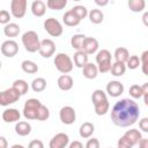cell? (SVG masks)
Wrapping results in <instances>:
<instances>
[{
  "label": "cell",
  "instance_id": "1",
  "mask_svg": "<svg viewBox=\"0 0 148 148\" xmlns=\"http://www.w3.org/2000/svg\"><path fill=\"white\" fill-rule=\"evenodd\" d=\"M140 117V108L134 99L121 98L111 109V120L118 127H130Z\"/></svg>",
  "mask_w": 148,
  "mask_h": 148
},
{
  "label": "cell",
  "instance_id": "2",
  "mask_svg": "<svg viewBox=\"0 0 148 148\" xmlns=\"http://www.w3.org/2000/svg\"><path fill=\"white\" fill-rule=\"evenodd\" d=\"M21 40H22V44H23L25 51H28L30 53H35L39 50L40 40H39V37H38L36 31H34V30L25 31L22 35Z\"/></svg>",
  "mask_w": 148,
  "mask_h": 148
},
{
  "label": "cell",
  "instance_id": "3",
  "mask_svg": "<svg viewBox=\"0 0 148 148\" xmlns=\"http://www.w3.org/2000/svg\"><path fill=\"white\" fill-rule=\"evenodd\" d=\"M53 62H54V65H56V68H57L60 73H62V74H68L69 72L73 71V67H74L72 58H71L68 54L62 53V52L56 54Z\"/></svg>",
  "mask_w": 148,
  "mask_h": 148
},
{
  "label": "cell",
  "instance_id": "4",
  "mask_svg": "<svg viewBox=\"0 0 148 148\" xmlns=\"http://www.w3.org/2000/svg\"><path fill=\"white\" fill-rule=\"evenodd\" d=\"M42 103L37 98H29L23 105V116L28 120H36L37 112Z\"/></svg>",
  "mask_w": 148,
  "mask_h": 148
},
{
  "label": "cell",
  "instance_id": "5",
  "mask_svg": "<svg viewBox=\"0 0 148 148\" xmlns=\"http://www.w3.org/2000/svg\"><path fill=\"white\" fill-rule=\"evenodd\" d=\"M44 29L52 37H59L64 32V28L61 23L54 17H49L44 21Z\"/></svg>",
  "mask_w": 148,
  "mask_h": 148
},
{
  "label": "cell",
  "instance_id": "6",
  "mask_svg": "<svg viewBox=\"0 0 148 148\" xmlns=\"http://www.w3.org/2000/svg\"><path fill=\"white\" fill-rule=\"evenodd\" d=\"M21 95L14 89V88H8L2 91H0V105L1 106H8L20 99Z\"/></svg>",
  "mask_w": 148,
  "mask_h": 148
},
{
  "label": "cell",
  "instance_id": "7",
  "mask_svg": "<svg viewBox=\"0 0 148 148\" xmlns=\"http://www.w3.org/2000/svg\"><path fill=\"white\" fill-rule=\"evenodd\" d=\"M59 118H60V121L62 124L72 125L76 120V112H75L74 108H72L69 105H65L59 111Z\"/></svg>",
  "mask_w": 148,
  "mask_h": 148
},
{
  "label": "cell",
  "instance_id": "8",
  "mask_svg": "<svg viewBox=\"0 0 148 148\" xmlns=\"http://www.w3.org/2000/svg\"><path fill=\"white\" fill-rule=\"evenodd\" d=\"M27 0H12L10 1V14L15 18H22L27 13Z\"/></svg>",
  "mask_w": 148,
  "mask_h": 148
},
{
  "label": "cell",
  "instance_id": "9",
  "mask_svg": "<svg viewBox=\"0 0 148 148\" xmlns=\"http://www.w3.org/2000/svg\"><path fill=\"white\" fill-rule=\"evenodd\" d=\"M1 53L7 58H13L18 52V44L13 39H7L1 44Z\"/></svg>",
  "mask_w": 148,
  "mask_h": 148
},
{
  "label": "cell",
  "instance_id": "10",
  "mask_svg": "<svg viewBox=\"0 0 148 148\" xmlns=\"http://www.w3.org/2000/svg\"><path fill=\"white\" fill-rule=\"evenodd\" d=\"M38 52L43 58H51L56 52L54 42L50 38H45V39L40 40V46H39Z\"/></svg>",
  "mask_w": 148,
  "mask_h": 148
},
{
  "label": "cell",
  "instance_id": "11",
  "mask_svg": "<svg viewBox=\"0 0 148 148\" xmlns=\"http://www.w3.org/2000/svg\"><path fill=\"white\" fill-rule=\"evenodd\" d=\"M69 143V136L66 134V133H57L51 140H50V143H49V147L50 148H66Z\"/></svg>",
  "mask_w": 148,
  "mask_h": 148
},
{
  "label": "cell",
  "instance_id": "12",
  "mask_svg": "<svg viewBox=\"0 0 148 148\" xmlns=\"http://www.w3.org/2000/svg\"><path fill=\"white\" fill-rule=\"evenodd\" d=\"M105 90H106L105 94H108L109 96H111V97H119L124 92V84L120 83L117 80H113V81H110L106 84Z\"/></svg>",
  "mask_w": 148,
  "mask_h": 148
},
{
  "label": "cell",
  "instance_id": "13",
  "mask_svg": "<svg viewBox=\"0 0 148 148\" xmlns=\"http://www.w3.org/2000/svg\"><path fill=\"white\" fill-rule=\"evenodd\" d=\"M98 40L94 37H86L84 40H83V44H82V49L81 51L84 52L87 56L89 54H94L97 50H98Z\"/></svg>",
  "mask_w": 148,
  "mask_h": 148
},
{
  "label": "cell",
  "instance_id": "14",
  "mask_svg": "<svg viewBox=\"0 0 148 148\" xmlns=\"http://www.w3.org/2000/svg\"><path fill=\"white\" fill-rule=\"evenodd\" d=\"M21 118V113L17 109L15 108H9V109H6L3 112H2V120L7 124H10V123H17Z\"/></svg>",
  "mask_w": 148,
  "mask_h": 148
},
{
  "label": "cell",
  "instance_id": "15",
  "mask_svg": "<svg viewBox=\"0 0 148 148\" xmlns=\"http://www.w3.org/2000/svg\"><path fill=\"white\" fill-rule=\"evenodd\" d=\"M57 84H58V88L62 91H68L73 88L74 86V81L72 79L71 75L68 74H62L58 77V81H57Z\"/></svg>",
  "mask_w": 148,
  "mask_h": 148
},
{
  "label": "cell",
  "instance_id": "16",
  "mask_svg": "<svg viewBox=\"0 0 148 148\" xmlns=\"http://www.w3.org/2000/svg\"><path fill=\"white\" fill-rule=\"evenodd\" d=\"M31 13L37 16V17H42L45 15V12H46V5L44 1L42 0H35L32 1L31 3Z\"/></svg>",
  "mask_w": 148,
  "mask_h": 148
},
{
  "label": "cell",
  "instance_id": "17",
  "mask_svg": "<svg viewBox=\"0 0 148 148\" xmlns=\"http://www.w3.org/2000/svg\"><path fill=\"white\" fill-rule=\"evenodd\" d=\"M94 132H95V126H94V124L90 123V121H84V123L80 126V128H79V134H80V136L83 138V139H89V138H91V135L94 134Z\"/></svg>",
  "mask_w": 148,
  "mask_h": 148
},
{
  "label": "cell",
  "instance_id": "18",
  "mask_svg": "<svg viewBox=\"0 0 148 148\" xmlns=\"http://www.w3.org/2000/svg\"><path fill=\"white\" fill-rule=\"evenodd\" d=\"M62 22H64L65 25H67V27H76V25L80 24L81 21H80L79 17L69 9V10L65 12V14L62 15Z\"/></svg>",
  "mask_w": 148,
  "mask_h": 148
},
{
  "label": "cell",
  "instance_id": "19",
  "mask_svg": "<svg viewBox=\"0 0 148 148\" xmlns=\"http://www.w3.org/2000/svg\"><path fill=\"white\" fill-rule=\"evenodd\" d=\"M15 133L20 136H27L31 133V125L28 121H17L15 125Z\"/></svg>",
  "mask_w": 148,
  "mask_h": 148
},
{
  "label": "cell",
  "instance_id": "20",
  "mask_svg": "<svg viewBox=\"0 0 148 148\" xmlns=\"http://www.w3.org/2000/svg\"><path fill=\"white\" fill-rule=\"evenodd\" d=\"M87 64H88V56L82 51H76L73 57V65L79 68H83Z\"/></svg>",
  "mask_w": 148,
  "mask_h": 148
},
{
  "label": "cell",
  "instance_id": "21",
  "mask_svg": "<svg viewBox=\"0 0 148 148\" xmlns=\"http://www.w3.org/2000/svg\"><path fill=\"white\" fill-rule=\"evenodd\" d=\"M113 57L116 59L117 62H121V64H126L127 59L130 58V52L126 47H117L114 50V53H113Z\"/></svg>",
  "mask_w": 148,
  "mask_h": 148
},
{
  "label": "cell",
  "instance_id": "22",
  "mask_svg": "<svg viewBox=\"0 0 148 148\" xmlns=\"http://www.w3.org/2000/svg\"><path fill=\"white\" fill-rule=\"evenodd\" d=\"M82 73H83V76L86 79H89V80H92L97 76L98 74V69H97V66L94 65L92 62H88L83 68H82Z\"/></svg>",
  "mask_w": 148,
  "mask_h": 148
},
{
  "label": "cell",
  "instance_id": "23",
  "mask_svg": "<svg viewBox=\"0 0 148 148\" xmlns=\"http://www.w3.org/2000/svg\"><path fill=\"white\" fill-rule=\"evenodd\" d=\"M20 31H21L20 25L17 23H14V22H9L3 28V34L7 37H16V36H18Z\"/></svg>",
  "mask_w": 148,
  "mask_h": 148
},
{
  "label": "cell",
  "instance_id": "24",
  "mask_svg": "<svg viewBox=\"0 0 148 148\" xmlns=\"http://www.w3.org/2000/svg\"><path fill=\"white\" fill-rule=\"evenodd\" d=\"M124 135L130 140V142H131L133 146L138 145V142L142 139V134H141V132H140L139 130H136V128L127 130V131L124 133Z\"/></svg>",
  "mask_w": 148,
  "mask_h": 148
},
{
  "label": "cell",
  "instance_id": "25",
  "mask_svg": "<svg viewBox=\"0 0 148 148\" xmlns=\"http://www.w3.org/2000/svg\"><path fill=\"white\" fill-rule=\"evenodd\" d=\"M94 109H95V113L97 116H104L108 113L109 109H110V103L108 101V98L97 102L96 104H94Z\"/></svg>",
  "mask_w": 148,
  "mask_h": 148
},
{
  "label": "cell",
  "instance_id": "26",
  "mask_svg": "<svg viewBox=\"0 0 148 148\" xmlns=\"http://www.w3.org/2000/svg\"><path fill=\"white\" fill-rule=\"evenodd\" d=\"M88 17H89V20H90L91 23L99 24L104 20V14H103V12L101 9L95 8V9H91L90 12H88Z\"/></svg>",
  "mask_w": 148,
  "mask_h": 148
},
{
  "label": "cell",
  "instance_id": "27",
  "mask_svg": "<svg viewBox=\"0 0 148 148\" xmlns=\"http://www.w3.org/2000/svg\"><path fill=\"white\" fill-rule=\"evenodd\" d=\"M21 68L27 74H35L38 72V65L32 60H23L21 62Z\"/></svg>",
  "mask_w": 148,
  "mask_h": 148
},
{
  "label": "cell",
  "instance_id": "28",
  "mask_svg": "<svg viewBox=\"0 0 148 148\" xmlns=\"http://www.w3.org/2000/svg\"><path fill=\"white\" fill-rule=\"evenodd\" d=\"M12 88H14V89L22 96V95H25V94L28 92V90H29V84L27 83V81H24V80H22V79H18V80H15V81L13 82Z\"/></svg>",
  "mask_w": 148,
  "mask_h": 148
},
{
  "label": "cell",
  "instance_id": "29",
  "mask_svg": "<svg viewBox=\"0 0 148 148\" xmlns=\"http://www.w3.org/2000/svg\"><path fill=\"white\" fill-rule=\"evenodd\" d=\"M127 6H128L130 10H132L133 13H140L145 9L146 1L145 0H130L127 2Z\"/></svg>",
  "mask_w": 148,
  "mask_h": 148
},
{
  "label": "cell",
  "instance_id": "30",
  "mask_svg": "<svg viewBox=\"0 0 148 148\" xmlns=\"http://www.w3.org/2000/svg\"><path fill=\"white\" fill-rule=\"evenodd\" d=\"M111 75L116 76V77H119V76H123L126 72V66L125 64H121V62H117L114 61L112 65H111Z\"/></svg>",
  "mask_w": 148,
  "mask_h": 148
},
{
  "label": "cell",
  "instance_id": "31",
  "mask_svg": "<svg viewBox=\"0 0 148 148\" xmlns=\"http://www.w3.org/2000/svg\"><path fill=\"white\" fill-rule=\"evenodd\" d=\"M96 62H97V65L111 62V52L109 50H105V49L98 51L96 54Z\"/></svg>",
  "mask_w": 148,
  "mask_h": 148
},
{
  "label": "cell",
  "instance_id": "32",
  "mask_svg": "<svg viewBox=\"0 0 148 148\" xmlns=\"http://www.w3.org/2000/svg\"><path fill=\"white\" fill-rule=\"evenodd\" d=\"M46 88V80L44 77H36L31 82V89L35 92H42Z\"/></svg>",
  "mask_w": 148,
  "mask_h": 148
},
{
  "label": "cell",
  "instance_id": "33",
  "mask_svg": "<svg viewBox=\"0 0 148 148\" xmlns=\"http://www.w3.org/2000/svg\"><path fill=\"white\" fill-rule=\"evenodd\" d=\"M46 7L49 9H53V10H61L66 7L67 5V0H47L45 2Z\"/></svg>",
  "mask_w": 148,
  "mask_h": 148
},
{
  "label": "cell",
  "instance_id": "34",
  "mask_svg": "<svg viewBox=\"0 0 148 148\" xmlns=\"http://www.w3.org/2000/svg\"><path fill=\"white\" fill-rule=\"evenodd\" d=\"M87 36L82 35V34H76V35H73L72 38H71V45L73 49H75L76 51H81L82 49V44H83V40Z\"/></svg>",
  "mask_w": 148,
  "mask_h": 148
},
{
  "label": "cell",
  "instance_id": "35",
  "mask_svg": "<svg viewBox=\"0 0 148 148\" xmlns=\"http://www.w3.org/2000/svg\"><path fill=\"white\" fill-rule=\"evenodd\" d=\"M71 10L79 17L80 21L83 20V18H86V17L88 16V9H87L84 6H82V5H76V6H74Z\"/></svg>",
  "mask_w": 148,
  "mask_h": 148
},
{
  "label": "cell",
  "instance_id": "36",
  "mask_svg": "<svg viewBox=\"0 0 148 148\" xmlns=\"http://www.w3.org/2000/svg\"><path fill=\"white\" fill-rule=\"evenodd\" d=\"M50 117V110L47 109V106L45 105H40L39 109H38V112H37V117H36V120H39V121H44V120H47Z\"/></svg>",
  "mask_w": 148,
  "mask_h": 148
},
{
  "label": "cell",
  "instance_id": "37",
  "mask_svg": "<svg viewBox=\"0 0 148 148\" xmlns=\"http://www.w3.org/2000/svg\"><path fill=\"white\" fill-rule=\"evenodd\" d=\"M128 94H130V96H131L132 98H134V99L141 98V97H142V89H141V86H139V84H133V86H131L130 89H128Z\"/></svg>",
  "mask_w": 148,
  "mask_h": 148
},
{
  "label": "cell",
  "instance_id": "38",
  "mask_svg": "<svg viewBox=\"0 0 148 148\" xmlns=\"http://www.w3.org/2000/svg\"><path fill=\"white\" fill-rule=\"evenodd\" d=\"M127 68L130 69H136L139 66H140V58L138 56H130V58L127 59L126 61V65H125Z\"/></svg>",
  "mask_w": 148,
  "mask_h": 148
},
{
  "label": "cell",
  "instance_id": "39",
  "mask_svg": "<svg viewBox=\"0 0 148 148\" xmlns=\"http://www.w3.org/2000/svg\"><path fill=\"white\" fill-rule=\"evenodd\" d=\"M105 98H108V97H106V94H105V91H103L102 89H96V90H94V92H92V95H91V102H92V104H96L97 102L103 101V99H105Z\"/></svg>",
  "mask_w": 148,
  "mask_h": 148
},
{
  "label": "cell",
  "instance_id": "40",
  "mask_svg": "<svg viewBox=\"0 0 148 148\" xmlns=\"http://www.w3.org/2000/svg\"><path fill=\"white\" fill-rule=\"evenodd\" d=\"M140 65H141L142 73L145 75H148V69H147V66H148V51H143L142 52L141 58H140Z\"/></svg>",
  "mask_w": 148,
  "mask_h": 148
},
{
  "label": "cell",
  "instance_id": "41",
  "mask_svg": "<svg viewBox=\"0 0 148 148\" xmlns=\"http://www.w3.org/2000/svg\"><path fill=\"white\" fill-rule=\"evenodd\" d=\"M10 21V14L8 10L6 9H1L0 10V24H8Z\"/></svg>",
  "mask_w": 148,
  "mask_h": 148
},
{
  "label": "cell",
  "instance_id": "42",
  "mask_svg": "<svg viewBox=\"0 0 148 148\" xmlns=\"http://www.w3.org/2000/svg\"><path fill=\"white\" fill-rule=\"evenodd\" d=\"M133 147L134 146L130 142V140L125 135L120 136V139L118 140V148H133Z\"/></svg>",
  "mask_w": 148,
  "mask_h": 148
},
{
  "label": "cell",
  "instance_id": "43",
  "mask_svg": "<svg viewBox=\"0 0 148 148\" xmlns=\"http://www.w3.org/2000/svg\"><path fill=\"white\" fill-rule=\"evenodd\" d=\"M84 148H99V141L96 138H89Z\"/></svg>",
  "mask_w": 148,
  "mask_h": 148
},
{
  "label": "cell",
  "instance_id": "44",
  "mask_svg": "<svg viewBox=\"0 0 148 148\" xmlns=\"http://www.w3.org/2000/svg\"><path fill=\"white\" fill-rule=\"evenodd\" d=\"M142 89V98H143V103L145 105H148V82L143 83L141 86Z\"/></svg>",
  "mask_w": 148,
  "mask_h": 148
},
{
  "label": "cell",
  "instance_id": "45",
  "mask_svg": "<svg viewBox=\"0 0 148 148\" xmlns=\"http://www.w3.org/2000/svg\"><path fill=\"white\" fill-rule=\"evenodd\" d=\"M111 65H112V62L101 64V65H97V69H98V72H101V73H108V72H110V69H111Z\"/></svg>",
  "mask_w": 148,
  "mask_h": 148
},
{
  "label": "cell",
  "instance_id": "46",
  "mask_svg": "<svg viewBox=\"0 0 148 148\" xmlns=\"http://www.w3.org/2000/svg\"><path fill=\"white\" fill-rule=\"evenodd\" d=\"M28 148H44V143L42 140H38V139H35V140H31L28 145Z\"/></svg>",
  "mask_w": 148,
  "mask_h": 148
},
{
  "label": "cell",
  "instance_id": "47",
  "mask_svg": "<svg viewBox=\"0 0 148 148\" xmlns=\"http://www.w3.org/2000/svg\"><path fill=\"white\" fill-rule=\"evenodd\" d=\"M139 127L142 132H148V118L147 117H143L142 119L139 120Z\"/></svg>",
  "mask_w": 148,
  "mask_h": 148
},
{
  "label": "cell",
  "instance_id": "48",
  "mask_svg": "<svg viewBox=\"0 0 148 148\" xmlns=\"http://www.w3.org/2000/svg\"><path fill=\"white\" fill-rule=\"evenodd\" d=\"M67 147H68V148H83V145H82L80 141L74 140V141H72L71 143H68Z\"/></svg>",
  "mask_w": 148,
  "mask_h": 148
},
{
  "label": "cell",
  "instance_id": "49",
  "mask_svg": "<svg viewBox=\"0 0 148 148\" xmlns=\"http://www.w3.org/2000/svg\"><path fill=\"white\" fill-rule=\"evenodd\" d=\"M138 145H139V148H148V139L142 138V139L138 142Z\"/></svg>",
  "mask_w": 148,
  "mask_h": 148
},
{
  "label": "cell",
  "instance_id": "50",
  "mask_svg": "<svg viewBox=\"0 0 148 148\" xmlns=\"http://www.w3.org/2000/svg\"><path fill=\"white\" fill-rule=\"evenodd\" d=\"M0 148H8V141L5 136L0 135Z\"/></svg>",
  "mask_w": 148,
  "mask_h": 148
},
{
  "label": "cell",
  "instance_id": "51",
  "mask_svg": "<svg viewBox=\"0 0 148 148\" xmlns=\"http://www.w3.org/2000/svg\"><path fill=\"white\" fill-rule=\"evenodd\" d=\"M95 3H96L97 6H102V7H103V6H106V5L109 3V1H108V0H102V1H101V0H95Z\"/></svg>",
  "mask_w": 148,
  "mask_h": 148
},
{
  "label": "cell",
  "instance_id": "52",
  "mask_svg": "<svg viewBox=\"0 0 148 148\" xmlns=\"http://www.w3.org/2000/svg\"><path fill=\"white\" fill-rule=\"evenodd\" d=\"M10 148H25L24 146H22V145H18V143H16V145H13Z\"/></svg>",
  "mask_w": 148,
  "mask_h": 148
},
{
  "label": "cell",
  "instance_id": "53",
  "mask_svg": "<svg viewBox=\"0 0 148 148\" xmlns=\"http://www.w3.org/2000/svg\"><path fill=\"white\" fill-rule=\"evenodd\" d=\"M147 16H148V13H145L143 14V22H145L146 25H147Z\"/></svg>",
  "mask_w": 148,
  "mask_h": 148
},
{
  "label": "cell",
  "instance_id": "54",
  "mask_svg": "<svg viewBox=\"0 0 148 148\" xmlns=\"http://www.w3.org/2000/svg\"><path fill=\"white\" fill-rule=\"evenodd\" d=\"M0 69H1V60H0Z\"/></svg>",
  "mask_w": 148,
  "mask_h": 148
},
{
  "label": "cell",
  "instance_id": "55",
  "mask_svg": "<svg viewBox=\"0 0 148 148\" xmlns=\"http://www.w3.org/2000/svg\"><path fill=\"white\" fill-rule=\"evenodd\" d=\"M108 148H110V147H108ZM117 148H118V147H117Z\"/></svg>",
  "mask_w": 148,
  "mask_h": 148
}]
</instances>
